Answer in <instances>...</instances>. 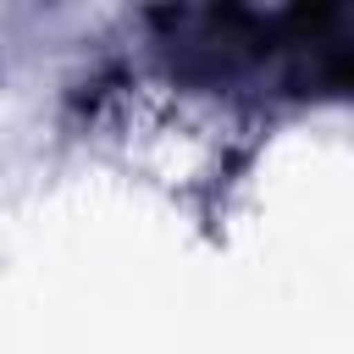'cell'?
I'll return each mask as SVG.
<instances>
[{
	"label": "cell",
	"instance_id": "1",
	"mask_svg": "<svg viewBox=\"0 0 354 354\" xmlns=\"http://www.w3.org/2000/svg\"><path fill=\"white\" fill-rule=\"evenodd\" d=\"M160 55L171 72L210 88H343L348 83V28L332 6L293 11H155Z\"/></svg>",
	"mask_w": 354,
	"mask_h": 354
}]
</instances>
